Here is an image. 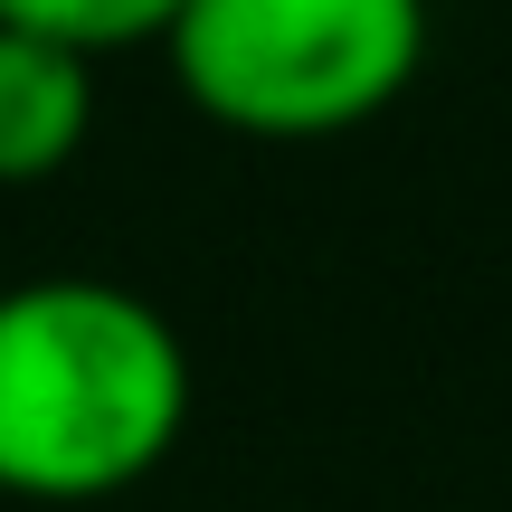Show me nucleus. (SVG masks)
Wrapping results in <instances>:
<instances>
[{"mask_svg": "<svg viewBox=\"0 0 512 512\" xmlns=\"http://www.w3.org/2000/svg\"><path fill=\"white\" fill-rule=\"evenodd\" d=\"M95 133V57L0 19V190L57 181Z\"/></svg>", "mask_w": 512, "mask_h": 512, "instance_id": "3", "label": "nucleus"}, {"mask_svg": "<svg viewBox=\"0 0 512 512\" xmlns=\"http://www.w3.org/2000/svg\"><path fill=\"white\" fill-rule=\"evenodd\" d=\"M190 427V351L162 304L105 275L0 294V494L105 503Z\"/></svg>", "mask_w": 512, "mask_h": 512, "instance_id": "1", "label": "nucleus"}, {"mask_svg": "<svg viewBox=\"0 0 512 512\" xmlns=\"http://www.w3.org/2000/svg\"><path fill=\"white\" fill-rule=\"evenodd\" d=\"M190 0H0L10 29H38V38H67V48L105 57V48H143V38H171Z\"/></svg>", "mask_w": 512, "mask_h": 512, "instance_id": "4", "label": "nucleus"}, {"mask_svg": "<svg viewBox=\"0 0 512 512\" xmlns=\"http://www.w3.org/2000/svg\"><path fill=\"white\" fill-rule=\"evenodd\" d=\"M162 48L209 124L313 143L408 95L427 67V0H190Z\"/></svg>", "mask_w": 512, "mask_h": 512, "instance_id": "2", "label": "nucleus"}]
</instances>
